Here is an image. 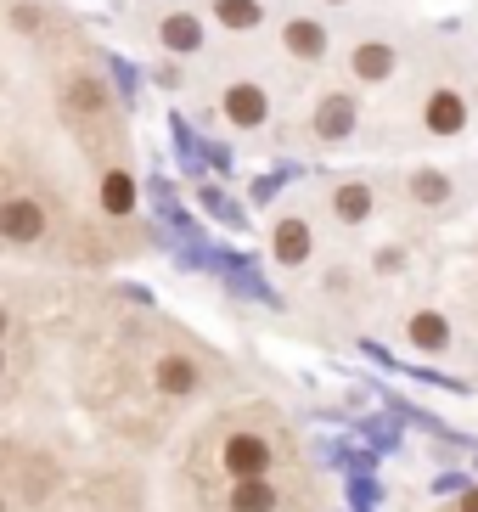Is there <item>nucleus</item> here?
Returning a JSON list of instances; mask_svg holds the SVG:
<instances>
[{"label":"nucleus","mask_w":478,"mask_h":512,"mask_svg":"<svg viewBox=\"0 0 478 512\" xmlns=\"http://www.w3.org/2000/svg\"><path fill=\"white\" fill-rule=\"evenodd\" d=\"M332 214L344 220V226H366L372 220V186H360V181H344V186H332Z\"/></svg>","instance_id":"nucleus-13"},{"label":"nucleus","mask_w":478,"mask_h":512,"mask_svg":"<svg viewBox=\"0 0 478 512\" xmlns=\"http://www.w3.org/2000/svg\"><path fill=\"white\" fill-rule=\"evenodd\" d=\"M51 231V220H45V203L29 192H12L0 197V237L17 242V248H34V242Z\"/></svg>","instance_id":"nucleus-2"},{"label":"nucleus","mask_w":478,"mask_h":512,"mask_svg":"<svg viewBox=\"0 0 478 512\" xmlns=\"http://www.w3.org/2000/svg\"><path fill=\"white\" fill-rule=\"evenodd\" d=\"M349 68H355L360 85H383V79H394V68H400V51H394L389 40H355Z\"/></svg>","instance_id":"nucleus-9"},{"label":"nucleus","mask_w":478,"mask_h":512,"mask_svg":"<svg viewBox=\"0 0 478 512\" xmlns=\"http://www.w3.org/2000/svg\"><path fill=\"white\" fill-rule=\"evenodd\" d=\"M270 248H276V265H287V271H299L304 259L315 254V231L304 214H282L276 220V231H270Z\"/></svg>","instance_id":"nucleus-7"},{"label":"nucleus","mask_w":478,"mask_h":512,"mask_svg":"<svg viewBox=\"0 0 478 512\" xmlns=\"http://www.w3.org/2000/svg\"><path fill=\"white\" fill-rule=\"evenodd\" d=\"M6 321H12V316H6V304H0V338H6Z\"/></svg>","instance_id":"nucleus-20"},{"label":"nucleus","mask_w":478,"mask_h":512,"mask_svg":"<svg viewBox=\"0 0 478 512\" xmlns=\"http://www.w3.org/2000/svg\"><path fill=\"white\" fill-rule=\"evenodd\" d=\"M0 372H6V355H0Z\"/></svg>","instance_id":"nucleus-22"},{"label":"nucleus","mask_w":478,"mask_h":512,"mask_svg":"<svg viewBox=\"0 0 478 512\" xmlns=\"http://www.w3.org/2000/svg\"><path fill=\"white\" fill-rule=\"evenodd\" d=\"M355 119H360V96L349 91V85H332V91H321V102H315V141H349L355 136Z\"/></svg>","instance_id":"nucleus-3"},{"label":"nucleus","mask_w":478,"mask_h":512,"mask_svg":"<svg viewBox=\"0 0 478 512\" xmlns=\"http://www.w3.org/2000/svg\"><path fill=\"white\" fill-rule=\"evenodd\" d=\"M467 119H473V107H467V96L456 91V85H439V91L422 96V124H428V136L456 141L467 130Z\"/></svg>","instance_id":"nucleus-4"},{"label":"nucleus","mask_w":478,"mask_h":512,"mask_svg":"<svg viewBox=\"0 0 478 512\" xmlns=\"http://www.w3.org/2000/svg\"><path fill=\"white\" fill-rule=\"evenodd\" d=\"M203 46H209V29H203L197 12L175 6V12L158 17V51H169V57H197Z\"/></svg>","instance_id":"nucleus-5"},{"label":"nucleus","mask_w":478,"mask_h":512,"mask_svg":"<svg viewBox=\"0 0 478 512\" xmlns=\"http://www.w3.org/2000/svg\"><path fill=\"white\" fill-rule=\"evenodd\" d=\"M282 51L293 62H327L332 51V34L315 23V17H287L282 23Z\"/></svg>","instance_id":"nucleus-8"},{"label":"nucleus","mask_w":478,"mask_h":512,"mask_svg":"<svg viewBox=\"0 0 478 512\" xmlns=\"http://www.w3.org/2000/svg\"><path fill=\"white\" fill-rule=\"evenodd\" d=\"M220 113L231 119V130L254 136V130L270 124V91L259 85V79H231V85L220 91Z\"/></svg>","instance_id":"nucleus-1"},{"label":"nucleus","mask_w":478,"mask_h":512,"mask_svg":"<svg viewBox=\"0 0 478 512\" xmlns=\"http://www.w3.org/2000/svg\"><path fill=\"white\" fill-rule=\"evenodd\" d=\"M462 512H478V490H467V496H462Z\"/></svg>","instance_id":"nucleus-19"},{"label":"nucleus","mask_w":478,"mask_h":512,"mask_svg":"<svg viewBox=\"0 0 478 512\" xmlns=\"http://www.w3.org/2000/svg\"><path fill=\"white\" fill-rule=\"evenodd\" d=\"M152 383H158L169 400H186V394L203 389V366H197L192 355H164V361L152 366Z\"/></svg>","instance_id":"nucleus-10"},{"label":"nucleus","mask_w":478,"mask_h":512,"mask_svg":"<svg viewBox=\"0 0 478 512\" xmlns=\"http://www.w3.org/2000/svg\"><path fill=\"white\" fill-rule=\"evenodd\" d=\"M231 512H276V490H270V479H237V490H231Z\"/></svg>","instance_id":"nucleus-15"},{"label":"nucleus","mask_w":478,"mask_h":512,"mask_svg":"<svg viewBox=\"0 0 478 512\" xmlns=\"http://www.w3.org/2000/svg\"><path fill=\"white\" fill-rule=\"evenodd\" d=\"M0 512H6V496H0Z\"/></svg>","instance_id":"nucleus-23"},{"label":"nucleus","mask_w":478,"mask_h":512,"mask_svg":"<svg viewBox=\"0 0 478 512\" xmlns=\"http://www.w3.org/2000/svg\"><path fill=\"white\" fill-rule=\"evenodd\" d=\"M411 197H417L422 209L450 203V175H439V169H417V175H411Z\"/></svg>","instance_id":"nucleus-17"},{"label":"nucleus","mask_w":478,"mask_h":512,"mask_svg":"<svg viewBox=\"0 0 478 512\" xmlns=\"http://www.w3.org/2000/svg\"><path fill=\"white\" fill-rule=\"evenodd\" d=\"M405 332H411V344H417L422 355H439V349H450V321L439 316V310H417V316L405 321Z\"/></svg>","instance_id":"nucleus-14"},{"label":"nucleus","mask_w":478,"mask_h":512,"mask_svg":"<svg viewBox=\"0 0 478 512\" xmlns=\"http://www.w3.org/2000/svg\"><path fill=\"white\" fill-rule=\"evenodd\" d=\"M102 209H107V214H130V209H135L130 169H107V175H102Z\"/></svg>","instance_id":"nucleus-16"},{"label":"nucleus","mask_w":478,"mask_h":512,"mask_svg":"<svg viewBox=\"0 0 478 512\" xmlns=\"http://www.w3.org/2000/svg\"><path fill=\"white\" fill-rule=\"evenodd\" d=\"M12 23H17V29H40V12H34V6H17Z\"/></svg>","instance_id":"nucleus-18"},{"label":"nucleus","mask_w":478,"mask_h":512,"mask_svg":"<svg viewBox=\"0 0 478 512\" xmlns=\"http://www.w3.org/2000/svg\"><path fill=\"white\" fill-rule=\"evenodd\" d=\"M62 107L74 113V119H102L107 113V85L96 74H74L62 85Z\"/></svg>","instance_id":"nucleus-11"},{"label":"nucleus","mask_w":478,"mask_h":512,"mask_svg":"<svg viewBox=\"0 0 478 512\" xmlns=\"http://www.w3.org/2000/svg\"><path fill=\"white\" fill-rule=\"evenodd\" d=\"M327 6H349V0H327Z\"/></svg>","instance_id":"nucleus-21"},{"label":"nucleus","mask_w":478,"mask_h":512,"mask_svg":"<svg viewBox=\"0 0 478 512\" xmlns=\"http://www.w3.org/2000/svg\"><path fill=\"white\" fill-rule=\"evenodd\" d=\"M209 17L231 34H254L265 29V0H209Z\"/></svg>","instance_id":"nucleus-12"},{"label":"nucleus","mask_w":478,"mask_h":512,"mask_svg":"<svg viewBox=\"0 0 478 512\" xmlns=\"http://www.w3.org/2000/svg\"><path fill=\"white\" fill-rule=\"evenodd\" d=\"M220 462H225L231 479H265L276 456H270V445L259 434H231L225 439V451H220Z\"/></svg>","instance_id":"nucleus-6"}]
</instances>
